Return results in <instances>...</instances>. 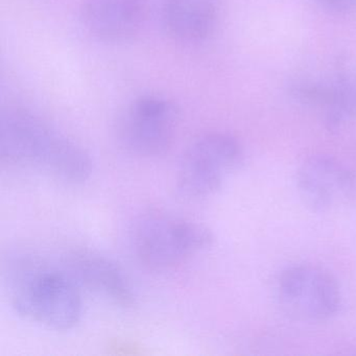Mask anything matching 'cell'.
<instances>
[{
  "mask_svg": "<svg viewBox=\"0 0 356 356\" xmlns=\"http://www.w3.org/2000/svg\"><path fill=\"white\" fill-rule=\"evenodd\" d=\"M82 16L97 38L120 42L139 32L145 18V0H84Z\"/></svg>",
  "mask_w": 356,
  "mask_h": 356,
  "instance_id": "obj_9",
  "label": "cell"
},
{
  "mask_svg": "<svg viewBox=\"0 0 356 356\" xmlns=\"http://www.w3.org/2000/svg\"><path fill=\"white\" fill-rule=\"evenodd\" d=\"M354 85H355V97H356V80H355V82H354Z\"/></svg>",
  "mask_w": 356,
  "mask_h": 356,
  "instance_id": "obj_12",
  "label": "cell"
},
{
  "mask_svg": "<svg viewBox=\"0 0 356 356\" xmlns=\"http://www.w3.org/2000/svg\"><path fill=\"white\" fill-rule=\"evenodd\" d=\"M178 118L176 106L168 99L156 95L139 97L118 118V140L129 153L158 157L172 147Z\"/></svg>",
  "mask_w": 356,
  "mask_h": 356,
  "instance_id": "obj_5",
  "label": "cell"
},
{
  "mask_svg": "<svg viewBox=\"0 0 356 356\" xmlns=\"http://www.w3.org/2000/svg\"><path fill=\"white\" fill-rule=\"evenodd\" d=\"M243 147L226 133L202 135L183 154L176 177L179 195L191 201L211 197L241 165Z\"/></svg>",
  "mask_w": 356,
  "mask_h": 356,
  "instance_id": "obj_4",
  "label": "cell"
},
{
  "mask_svg": "<svg viewBox=\"0 0 356 356\" xmlns=\"http://www.w3.org/2000/svg\"><path fill=\"white\" fill-rule=\"evenodd\" d=\"M0 157L10 165L37 170L70 184L85 182L92 172L90 156L80 145L20 109L8 110L1 116Z\"/></svg>",
  "mask_w": 356,
  "mask_h": 356,
  "instance_id": "obj_1",
  "label": "cell"
},
{
  "mask_svg": "<svg viewBox=\"0 0 356 356\" xmlns=\"http://www.w3.org/2000/svg\"><path fill=\"white\" fill-rule=\"evenodd\" d=\"M322 9L334 15H350L356 12V0H314Z\"/></svg>",
  "mask_w": 356,
  "mask_h": 356,
  "instance_id": "obj_11",
  "label": "cell"
},
{
  "mask_svg": "<svg viewBox=\"0 0 356 356\" xmlns=\"http://www.w3.org/2000/svg\"><path fill=\"white\" fill-rule=\"evenodd\" d=\"M164 20L172 37L199 42L213 33L218 20L216 0H168Z\"/></svg>",
  "mask_w": 356,
  "mask_h": 356,
  "instance_id": "obj_10",
  "label": "cell"
},
{
  "mask_svg": "<svg viewBox=\"0 0 356 356\" xmlns=\"http://www.w3.org/2000/svg\"><path fill=\"white\" fill-rule=\"evenodd\" d=\"M277 293L283 309L298 320H328L341 306V291L337 279L328 270L312 264H300L283 270Z\"/></svg>",
  "mask_w": 356,
  "mask_h": 356,
  "instance_id": "obj_6",
  "label": "cell"
},
{
  "mask_svg": "<svg viewBox=\"0 0 356 356\" xmlns=\"http://www.w3.org/2000/svg\"><path fill=\"white\" fill-rule=\"evenodd\" d=\"M7 284L12 307L26 320L57 331L70 330L80 322L81 287L66 268L19 257L9 266Z\"/></svg>",
  "mask_w": 356,
  "mask_h": 356,
  "instance_id": "obj_2",
  "label": "cell"
},
{
  "mask_svg": "<svg viewBox=\"0 0 356 356\" xmlns=\"http://www.w3.org/2000/svg\"><path fill=\"white\" fill-rule=\"evenodd\" d=\"M131 247L145 268H176L213 241L211 231L193 220L161 211H149L136 218L130 233Z\"/></svg>",
  "mask_w": 356,
  "mask_h": 356,
  "instance_id": "obj_3",
  "label": "cell"
},
{
  "mask_svg": "<svg viewBox=\"0 0 356 356\" xmlns=\"http://www.w3.org/2000/svg\"><path fill=\"white\" fill-rule=\"evenodd\" d=\"M65 268L80 287L113 305L131 308L136 296L126 273L115 261L90 249L72 250L65 256Z\"/></svg>",
  "mask_w": 356,
  "mask_h": 356,
  "instance_id": "obj_8",
  "label": "cell"
},
{
  "mask_svg": "<svg viewBox=\"0 0 356 356\" xmlns=\"http://www.w3.org/2000/svg\"><path fill=\"white\" fill-rule=\"evenodd\" d=\"M297 188L306 207L314 212H328L353 199L355 176L335 158L310 156L298 170Z\"/></svg>",
  "mask_w": 356,
  "mask_h": 356,
  "instance_id": "obj_7",
  "label": "cell"
}]
</instances>
